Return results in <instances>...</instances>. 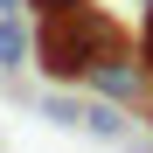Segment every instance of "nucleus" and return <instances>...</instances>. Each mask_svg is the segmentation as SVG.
I'll return each mask as SVG.
<instances>
[{
  "mask_svg": "<svg viewBox=\"0 0 153 153\" xmlns=\"http://www.w3.org/2000/svg\"><path fill=\"white\" fill-rule=\"evenodd\" d=\"M0 14H28V0H0Z\"/></svg>",
  "mask_w": 153,
  "mask_h": 153,
  "instance_id": "8",
  "label": "nucleus"
},
{
  "mask_svg": "<svg viewBox=\"0 0 153 153\" xmlns=\"http://www.w3.org/2000/svg\"><path fill=\"white\" fill-rule=\"evenodd\" d=\"M84 84L97 91V97H111V105H139L146 97V63L132 56V49H125V56H111V63H97Z\"/></svg>",
  "mask_w": 153,
  "mask_h": 153,
  "instance_id": "2",
  "label": "nucleus"
},
{
  "mask_svg": "<svg viewBox=\"0 0 153 153\" xmlns=\"http://www.w3.org/2000/svg\"><path fill=\"white\" fill-rule=\"evenodd\" d=\"M35 14H63V7H76V0H28Z\"/></svg>",
  "mask_w": 153,
  "mask_h": 153,
  "instance_id": "7",
  "label": "nucleus"
},
{
  "mask_svg": "<svg viewBox=\"0 0 153 153\" xmlns=\"http://www.w3.org/2000/svg\"><path fill=\"white\" fill-rule=\"evenodd\" d=\"M49 118H56V125H76V118H84V105H76V97H49V105H42Z\"/></svg>",
  "mask_w": 153,
  "mask_h": 153,
  "instance_id": "5",
  "label": "nucleus"
},
{
  "mask_svg": "<svg viewBox=\"0 0 153 153\" xmlns=\"http://www.w3.org/2000/svg\"><path fill=\"white\" fill-rule=\"evenodd\" d=\"M35 56V35H28V21L21 14H0V70H21Z\"/></svg>",
  "mask_w": 153,
  "mask_h": 153,
  "instance_id": "3",
  "label": "nucleus"
},
{
  "mask_svg": "<svg viewBox=\"0 0 153 153\" xmlns=\"http://www.w3.org/2000/svg\"><path fill=\"white\" fill-rule=\"evenodd\" d=\"M139 63H146V76H153V7H146V35H139Z\"/></svg>",
  "mask_w": 153,
  "mask_h": 153,
  "instance_id": "6",
  "label": "nucleus"
},
{
  "mask_svg": "<svg viewBox=\"0 0 153 153\" xmlns=\"http://www.w3.org/2000/svg\"><path fill=\"white\" fill-rule=\"evenodd\" d=\"M111 56H125V28H118L105 7L76 0V7H63V14H42V35H35V70L42 76L84 84V76L97 63H111Z\"/></svg>",
  "mask_w": 153,
  "mask_h": 153,
  "instance_id": "1",
  "label": "nucleus"
},
{
  "mask_svg": "<svg viewBox=\"0 0 153 153\" xmlns=\"http://www.w3.org/2000/svg\"><path fill=\"white\" fill-rule=\"evenodd\" d=\"M146 7H153V0H146Z\"/></svg>",
  "mask_w": 153,
  "mask_h": 153,
  "instance_id": "9",
  "label": "nucleus"
},
{
  "mask_svg": "<svg viewBox=\"0 0 153 153\" xmlns=\"http://www.w3.org/2000/svg\"><path fill=\"white\" fill-rule=\"evenodd\" d=\"M84 132H97V139H125V105H111V97H97V105H84Z\"/></svg>",
  "mask_w": 153,
  "mask_h": 153,
  "instance_id": "4",
  "label": "nucleus"
}]
</instances>
